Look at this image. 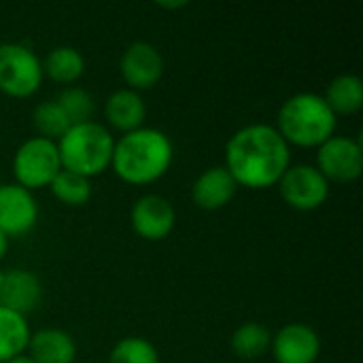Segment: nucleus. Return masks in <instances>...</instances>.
Listing matches in <instances>:
<instances>
[{
    "instance_id": "1",
    "label": "nucleus",
    "mask_w": 363,
    "mask_h": 363,
    "mask_svg": "<svg viewBox=\"0 0 363 363\" xmlns=\"http://www.w3.org/2000/svg\"><path fill=\"white\" fill-rule=\"evenodd\" d=\"M223 166L238 187L270 189L291 166V147L274 125L251 123L230 136Z\"/></svg>"
},
{
    "instance_id": "2",
    "label": "nucleus",
    "mask_w": 363,
    "mask_h": 363,
    "mask_svg": "<svg viewBox=\"0 0 363 363\" xmlns=\"http://www.w3.org/2000/svg\"><path fill=\"white\" fill-rule=\"evenodd\" d=\"M174 160V147L166 132L138 128L115 140L111 168L128 185H151L166 177Z\"/></svg>"
},
{
    "instance_id": "3",
    "label": "nucleus",
    "mask_w": 363,
    "mask_h": 363,
    "mask_svg": "<svg viewBox=\"0 0 363 363\" xmlns=\"http://www.w3.org/2000/svg\"><path fill=\"white\" fill-rule=\"evenodd\" d=\"M336 125L338 117L332 113L321 94L300 91L281 104L274 128L289 147L296 145L302 149H313L332 138Z\"/></svg>"
},
{
    "instance_id": "4",
    "label": "nucleus",
    "mask_w": 363,
    "mask_h": 363,
    "mask_svg": "<svg viewBox=\"0 0 363 363\" xmlns=\"http://www.w3.org/2000/svg\"><path fill=\"white\" fill-rule=\"evenodd\" d=\"M113 149V134L98 121L74 123L57 140L62 170H70L89 181L111 168Z\"/></svg>"
},
{
    "instance_id": "5",
    "label": "nucleus",
    "mask_w": 363,
    "mask_h": 363,
    "mask_svg": "<svg viewBox=\"0 0 363 363\" xmlns=\"http://www.w3.org/2000/svg\"><path fill=\"white\" fill-rule=\"evenodd\" d=\"M60 170H62V162H60L57 143L43 136H32L23 140L13 155L15 183L28 191L49 187Z\"/></svg>"
},
{
    "instance_id": "6",
    "label": "nucleus",
    "mask_w": 363,
    "mask_h": 363,
    "mask_svg": "<svg viewBox=\"0 0 363 363\" xmlns=\"http://www.w3.org/2000/svg\"><path fill=\"white\" fill-rule=\"evenodd\" d=\"M40 57L21 43L0 45V91L11 98H30L43 85Z\"/></svg>"
},
{
    "instance_id": "7",
    "label": "nucleus",
    "mask_w": 363,
    "mask_h": 363,
    "mask_svg": "<svg viewBox=\"0 0 363 363\" xmlns=\"http://www.w3.org/2000/svg\"><path fill=\"white\" fill-rule=\"evenodd\" d=\"M283 200L302 213L321 208L330 198V181L313 164H291L279 181Z\"/></svg>"
},
{
    "instance_id": "8",
    "label": "nucleus",
    "mask_w": 363,
    "mask_h": 363,
    "mask_svg": "<svg viewBox=\"0 0 363 363\" xmlns=\"http://www.w3.org/2000/svg\"><path fill=\"white\" fill-rule=\"evenodd\" d=\"M317 170L332 183H351L363 170L362 143L351 136H332L317 147Z\"/></svg>"
},
{
    "instance_id": "9",
    "label": "nucleus",
    "mask_w": 363,
    "mask_h": 363,
    "mask_svg": "<svg viewBox=\"0 0 363 363\" xmlns=\"http://www.w3.org/2000/svg\"><path fill=\"white\" fill-rule=\"evenodd\" d=\"M164 68L166 64L160 49L145 40L132 43L119 60L121 79L125 81L128 89H134L138 94L155 87L164 77Z\"/></svg>"
},
{
    "instance_id": "10",
    "label": "nucleus",
    "mask_w": 363,
    "mask_h": 363,
    "mask_svg": "<svg viewBox=\"0 0 363 363\" xmlns=\"http://www.w3.org/2000/svg\"><path fill=\"white\" fill-rule=\"evenodd\" d=\"M38 223V202L17 183H0V232L9 238L26 236Z\"/></svg>"
},
{
    "instance_id": "11",
    "label": "nucleus",
    "mask_w": 363,
    "mask_h": 363,
    "mask_svg": "<svg viewBox=\"0 0 363 363\" xmlns=\"http://www.w3.org/2000/svg\"><path fill=\"white\" fill-rule=\"evenodd\" d=\"M130 221L136 236L149 242H157L172 234L177 225V211L166 198L157 194H147L134 202Z\"/></svg>"
},
{
    "instance_id": "12",
    "label": "nucleus",
    "mask_w": 363,
    "mask_h": 363,
    "mask_svg": "<svg viewBox=\"0 0 363 363\" xmlns=\"http://www.w3.org/2000/svg\"><path fill=\"white\" fill-rule=\"evenodd\" d=\"M277 363H315L321 353L319 334L306 323L283 325L270 342Z\"/></svg>"
},
{
    "instance_id": "13",
    "label": "nucleus",
    "mask_w": 363,
    "mask_h": 363,
    "mask_svg": "<svg viewBox=\"0 0 363 363\" xmlns=\"http://www.w3.org/2000/svg\"><path fill=\"white\" fill-rule=\"evenodd\" d=\"M40 298H43V285L34 272L23 268H13L4 272L0 285V306L26 317L38 306Z\"/></svg>"
},
{
    "instance_id": "14",
    "label": "nucleus",
    "mask_w": 363,
    "mask_h": 363,
    "mask_svg": "<svg viewBox=\"0 0 363 363\" xmlns=\"http://www.w3.org/2000/svg\"><path fill=\"white\" fill-rule=\"evenodd\" d=\"M238 185L225 166L206 168L191 187V200L202 211H219L232 202Z\"/></svg>"
},
{
    "instance_id": "15",
    "label": "nucleus",
    "mask_w": 363,
    "mask_h": 363,
    "mask_svg": "<svg viewBox=\"0 0 363 363\" xmlns=\"http://www.w3.org/2000/svg\"><path fill=\"white\" fill-rule=\"evenodd\" d=\"M104 117L111 128L119 130L121 134L134 132L145 125L147 104L143 96L134 89H117L104 102Z\"/></svg>"
},
{
    "instance_id": "16",
    "label": "nucleus",
    "mask_w": 363,
    "mask_h": 363,
    "mask_svg": "<svg viewBox=\"0 0 363 363\" xmlns=\"http://www.w3.org/2000/svg\"><path fill=\"white\" fill-rule=\"evenodd\" d=\"M28 357L34 363H74L77 345L68 332L47 328L30 336Z\"/></svg>"
},
{
    "instance_id": "17",
    "label": "nucleus",
    "mask_w": 363,
    "mask_h": 363,
    "mask_svg": "<svg viewBox=\"0 0 363 363\" xmlns=\"http://www.w3.org/2000/svg\"><path fill=\"white\" fill-rule=\"evenodd\" d=\"M323 100L338 115H355L363 106V81L357 74H338L325 89Z\"/></svg>"
},
{
    "instance_id": "18",
    "label": "nucleus",
    "mask_w": 363,
    "mask_h": 363,
    "mask_svg": "<svg viewBox=\"0 0 363 363\" xmlns=\"http://www.w3.org/2000/svg\"><path fill=\"white\" fill-rule=\"evenodd\" d=\"M30 325L23 315L0 306V363L19 357L28 351Z\"/></svg>"
},
{
    "instance_id": "19",
    "label": "nucleus",
    "mask_w": 363,
    "mask_h": 363,
    "mask_svg": "<svg viewBox=\"0 0 363 363\" xmlns=\"http://www.w3.org/2000/svg\"><path fill=\"white\" fill-rule=\"evenodd\" d=\"M43 72L62 85H70L74 81H79L85 72V57L79 49L62 45L55 47L47 53L45 62H43Z\"/></svg>"
},
{
    "instance_id": "20",
    "label": "nucleus",
    "mask_w": 363,
    "mask_h": 363,
    "mask_svg": "<svg viewBox=\"0 0 363 363\" xmlns=\"http://www.w3.org/2000/svg\"><path fill=\"white\" fill-rule=\"evenodd\" d=\"M270 342H272V334L255 321L242 323L230 340L234 355L247 362L257 359L266 351H270Z\"/></svg>"
},
{
    "instance_id": "21",
    "label": "nucleus",
    "mask_w": 363,
    "mask_h": 363,
    "mask_svg": "<svg viewBox=\"0 0 363 363\" xmlns=\"http://www.w3.org/2000/svg\"><path fill=\"white\" fill-rule=\"evenodd\" d=\"M55 200L66 206H83L91 198V181L70 170H60L49 185Z\"/></svg>"
},
{
    "instance_id": "22",
    "label": "nucleus",
    "mask_w": 363,
    "mask_h": 363,
    "mask_svg": "<svg viewBox=\"0 0 363 363\" xmlns=\"http://www.w3.org/2000/svg\"><path fill=\"white\" fill-rule=\"evenodd\" d=\"M32 123L38 132V136L49 138V140H60L68 130H70V119L66 117V113L60 108V104L55 100H45L40 104L34 106L32 111Z\"/></svg>"
},
{
    "instance_id": "23",
    "label": "nucleus",
    "mask_w": 363,
    "mask_h": 363,
    "mask_svg": "<svg viewBox=\"0 0 363 363\" xmlns=\"http://www.w3.org/2000/svg\"><path fill=\"white\" fill-rule=\"evenodd\" d=\"M108 363H160V351L147 338L128 336L113 347Z\"/></svg>"
},
{
    "instance_id": "24",
    "label": "nucleus",
    "mask_w": 363,
    "mask_h": 363,
    "mask_svg": "<svg viewBox=\"0 0 363 363\" xmlns=\"http://www.w3.org/2000/svg\"><path fill=\"white\" fill-rule=\"evenodd\" d=\"M55 102L60 104V108L66 113V117L70 119V123H85V121H91V115H94V98L87 89L83 87H77V85H68L64 87Z\"/></svg>"
},
{
    "instance_id": "25",
    "label": "nucleus",
    "mask_w": 363,
    "mask_h": 363,
    "mask_svg": "<svg viewBox=\"0 0 363 363\" xmlns=\"http://www.w3.org/2000/svg\"><path fill=\"white\" fill-rule=\"evenodd\" d=\"M6 251H9V236H4V234L0 232V262H2V257L6 255Z\"/></svg>"
},
{
    "instance_id": "26",
    "label": "nucleus",
    "mask_w": 363,
    "mask_h": 363,
    "mask_svg": "<svg viewBox=\"0 0 363 363\" xmlns=\"http://www.w3.org/2000/svg\"><path fill=\"white\" fill-rule=\"evenodd\" d=\"M157 6H162V9H181V6H187V2L183 0V2H157Z\"/></svg>"
},
{
    "instance_id": "27",
    "label": "nucleus",
    "mask_w": 363,
    "mask_h": 363,
    "mask_svg": "<svg viewBox=\"0 0 363 363\" xmlns=\"http://www.w3.org/2000/svg\"><path fill=\"white\" fill-rule=\"evenodd\" d=\"M6 363H34V362H32V359H30V357L23 353V355H19V357H13V359H9Z\"/></svg>"
},
{
    "instance_id": "28",
    "label": "nucleus",
    "mask_w": 363,
    "mask_h": 363,
    "mask_svg": "<svg viewBox=\"0 0 363 363\" xmlns=\"http://www.w3.org/2000/svg\"><path fill=\"white\" fill-rule=\"evenodd\" d=\"M2 277H4V272L0 270V285H2Z\"/></svg>"
}]
</instances>
